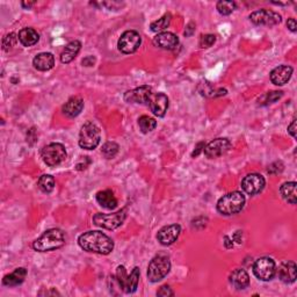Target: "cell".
Segmentation results:
<instances>
[{
	"mask_svg": "<svg viewBox=\"0 0 297 297\" xmlns=\"http://www.w3.org/2000/svg\"><path fill=\"white\" fill-rule=\"evenodd\" d=\"M16 40H19V38L16 37V35L14 33L7 34L6 36L3 38V49L5 51H8L10 49H12V48L15 46Z\"/></svg>",
	"mask_w": 297,
	"mask_h": 297,
	"instance_id": "obj_36",
	"label": "cell"
},
{
	"mask_svg": "<svg viewBox=\"0 0 297 297\" xmlns=\"http://www.w3.org/2000/svg\"><path fill=\"white\" fill-rule=\"evenodd\" d=\"M171 261L164 254L156 256L147 266V279L152 283L159 282L169 273Z\"/></svg>",
	"mask_w": 297,
	"mask_h": 297,
	"instance_id": "obj_4",
	"label": "cell"
},
{
	"mask_svg": "<svg viewBox=\"0 0 297 297\" xmlns=\"http://www.w3.org/2000/svg\"><path fill=\"white\" fill-rule=\"evenodd\" d=\"M34 68L38 71H49L55 65V57L50 52H41L33 59Z\"/></svg>",
	"mask_w": 297,
	"mask_h": 297,
	"instance_id": "obj_21",
	"label": "cell"
},
{
	"mask_svg": "<svg viewBox=\"0 0 297 297\" xmlns=\"http://www.w3.org/2000/svg\"><path fill=\"white\" fill-rule=\"evenodd\" d=\"M147 106L150 107L152 114L163 117L165 116L166 112L168 109V98L167 95H165L164 93H154L150 95L147 101Z\"/></svg>",
	"mask_w": 297,
	"mask_h": 297,
	"instance_id": "obj_13",
	"label": "cell"
},
{
	"mask_svg": "<svg viewBox=\"0 0 297 297\" xmlns=\"http://www.w3.org/2000/svg\"><path fill=\"white\" fill-rule=\"evenodd\" d=\"M230 147L231 143L228 138H216L204 146L203 152L206 157L213 159L225 155L230 150Z\"/></svg>",
	"mask_w": 297,
	"mask_h": 297,
	"instance_id": "obj_12",
	"label": "cell"
},
{
	"mask_svg": "<svg viewBox=\"0 0 297 297\" xmlns=\"http://www.w3.org/2000/svg\"><path fill=\"white\" fill-rule=\"evenodd\" d=\"M119 145H117L116 143L114 142H107L104 143L102 145L101 148V152L102 155L106 157L107 159H112L114 158V157L117 155V152H119Z\"/></svg>",
	"mask_w": 297,
	"mask_h": 297,
	"instance_id": "obj_34",
	"label": "cell"
},
{
	"mask_svg": "<svg viewBox=\"0 0 297 297\" xmlns=\"http://www.w3.org/2000/svg\"><path fill=\"white\" fill-rule=\"evenodd\" d=\"M126 217L125 209L116 211L114 214H95L93 217V222L95 225L100 226L102 229L107 230H115L123 224Z\"/></svg>",
	"mask_w": 297,
	"mask_h": 297,
	"instance_id": "obj_7",
	"label": "cell"
},
{
	"mask_svg": "<svg viewBox=\"0 0 297 297\" xmlns=\"http://www.w3.org/2000/svg\"><path fill=\"white\" fill-rule=\"evenodd\" d=\"M292 74V68L288 65H280V67L275 68L270 72V81L277 86L286 85L290 80Z\"/></svg>",
	"mask_w": 297,
	"mask_h": 297,
	"instance_id": "obj_17",
	"label": "cell"
},
{
	"mask_svg": "<svg viewBox=\"0 0 297 297\" xmlns=\"http://www.w3.org/2000/svg\"><path fill=\"white\" fill-rule=\"evenodd\" d=\"M101 132L99 126L93 122H86L81 126L79 133V146L85 150H93L100 144Z\"/></svg>",
	"mask_w": 297,
	"mask_h": 297,
	"instance_id": "obj_5",
	"label": "cell"
},
{
	"mask_svg": "<svg viewBox=\"0 0 297 297\" xmlns=\"http://www.w3.org/2000/svg\"><path fill=\"white\" fill-rule=\"evenodd\" d=\"M138 282H139V268L135 267L133 269V272L129 275V280H128V289H126V294H133L137 290L138 288Z\"/></svg>",
	"mask_w": 297,
	"mask_h": 297,
	"instance_id": "obj_32",
	"label": "cell"
},
{
	"mask_svg": "<svg viewBox=\"0 0 297 297\" xmlns=\"http://www.w3.org/2000/svg\"><path fill=\"white\" fill-rule=\"evenodd\" d=\"M81 63L84 67H93L95 64V57H93V56H87V57L82 59Z\"/></svg>",
	"mask_w": 297,
	"mask_h": 297,
	"instance_id": "obj_41",
	"label": "cell"
},
{
	"mask_svg": "<svg viewBox=\"0 0 297 297\" xmlns=\"http://www.w3.org/2000/svg\"><path fill=\"white\" fill-rule=\"evenodd\" d=\"M152 94V89L150 86L144 85L137 89L126 91L124 93V101L128 103H141L147 104L148 98Z\"/></svg>",
	"mask_w": 297,
	"mask_h": 297,
	"instance_id": "obj_14",
	"label": "cell"
},
{
	"mask_svg": "<svg viewBox=\"0 0 297 297\" xmlns=\"http://www.w3.org/2000/svg\"><path fill=\"white\" fill-rule=\"evenodd\" d=\"M245 204V196L240 192H231L218 200L217 210L222 215L231 216L242 211Z\"/></svg>",
	"mask_w": 297,
	"mask_h": 297,
	"instance_id": "obj_3",
	"label": "cell"
},
{
	"mask_svg": "<svg viewBox=\"0 0 297 297\" xmlns=\"http://www.w3.org/2000/svg\"><path fill=\"white\" fill-rule=\"evenodd\" d=\"M26 277H27V269L24 267L16 268L14 272L7 274L3 279V285L7 287H16L24 283Z\"/></svg>",
	"mask_w": 297,
	"mask_h": 297,
	"instance_id": "obj_23",
	"label": "cell"
},
{
	"mask_svg": "<svg viewBox=\"0 0 297 297\" xmlns=\"http://www.w3.org/2000/svg\"><path fill=\"white\" fill-rule=\"evenodd\" d=\"M17 38L24 47H33L40 40V35L34 28H24L19 32Z\"/></svg>",
	"mask_w": 297,
	"mask_h": 297,
	"instance_id": "obj_25",
	"label": "cell"
},
{
	"mask_svg": "<svg viewBox=\"0 0 297 297\" xmlns=\"http://www.w3.org/2000/svg\"><path fill=\"white\" fill-rule=\"evenodd\" d=\"M283 166L282 164V161H275V163H273L270 166H268V169H267V172L269 174H279V173H281L283 171Z\"/></svg>",
	"mask_w": 297,
	"mask_h": 297,
	"instance_id": "obj_38",
	"label": "cell"
},
{
	"mask_svg": "<svg viewBox=\"0 0 297 297\" xmlns=\"http://www.w3.org/2000/svg\"><path fill=\"white\" fill-rule=\"evenodd\" d=\"M217 11L222 15H230L236 10V3L235 2H226V0H222V2L217 3Z\"/></svg>",
	"mask_w": 297,
	"mask_h": 297,
	"instance_id": "obj_35",
	"label": "cell"
},
{
	"mask_svg": "<svg viewBox=\"0 0 297 297\" xmlns=\"http://www.w3.org/2000/svg\"><path fill=\"white\" fill-rule=\"evenodd\" d=\"M201 86H203V90H200L201 93L206 97H210V98H216V97H222V95L226 94V90L224 89H213V86L209 84V82H206V84H202Z\"/></svg>",
	"mask_w": 297,
	"mask_h": 297,
	"instance_id": "obj_33",
	"label": "cell"
},
{
	"mask_svg": "<svg viewBox=\"0 0 297 297\" xmlns=\"http://www.w3.org/2000/svg\"><path fill=\"white\" fill-rule=\"evenodd\" d=\"M288 133L291 135V137L296 138V120L294 119L290 123V125L288 126Z\"/></svg>",
	"mask_w": 297,
	"mask_h": 297,
	"instance_id": "obj_44",
	"label": "cell"
},
{
	"mask_svg": "<svg viewBox=\"0 0 297 297\" xmlns=\"http://www.w3.org/2000/svg\"><path fill=\"white\" fill-rule=\"evenodd\" d=\"M142 45V37L135 30H126L121 35L117 42L119 50L123 54H134Z\"/></svg>",
	"mask_w": 297,
	"mask_h": 297,
	"instance_id": "obj_9",
	"label": "cell"
},
{
	"mask_svg": "<svg viewBox=\"0 0 297 297\" xmlns=\"http://www.w3.org/2000/svg\"><path fill=\"white\" fill-rule=\"evenodd\" d=\"M67 150L63 144L60 143H50L42 148L41 151V157L42 160L45 161V164H47L50 167H54V166H58L59 164H62L63 161L67 159Z\"/></svg>",
	"mask_w": 297,
	"mask_h": 297,
	"instance_id": "obj_6",
	"label": "cell"
},
{
	"mask_svg": "<svg viewBox=\"0 0 297 297\" xmlns=\"http://www.w3.org/2000/svg\"><path fill=\"white\" fill-rule=\"evenodd\" d=\"M204 146H206V144H204L203 142L199 143L198 145H196V150L193 152V154H192V157H198L201 152L204 150Z\"/></svg>",
	"mask_w": 297,
	"mask_h": 297,
	"instance_id": "obj_43",
	"label": "cell"
},
{
	"mask_svg": "<svg viewBox=\"0 0 297 297\" xmlns=\"http://www.w3.org/2000/svg\"><path fill=\"white\" fill-rule=\"evenodd\" d=\"M65 244V236L62 230L50 229L47 230L40 238L33 244V248L37 252L55 251L62 247Z\"/></svg>",
	"mask_w": 297,
	"mask_h": 297,
	"instance_id": "obj_2",
	"label": "cell"
},
{
	"mask_svg": "<svg viewBox=\"0 0 297 297\" xmlns=\"http://www.w3.org/2000/svg\"><path fill=\"white\" fill-rule=\"evenodd\" d=\"M37 186L43 193L49 194L55 188V179L50 174H45V176H42L38 179Z\"/></svg>",
	"mask_w": 297,
	"mask_h": 297,
	"instance_id": "obj_28",
	"label": "cell"
},
{
	"mask_svg": "<svg viewBox=\"0 0 297 297\" xmlns=\"http://www.w3.org/2000/svg\"><path fill=\"white\" fill-rule=\"evenodd\" d=\"M157 295L158 296H174V291L171 289V287L165 285L163 287H160V289L157 291Z\"/></svg>",
	"mask_w": 297,
	"mask_h": 297,
	"instance_id": "obj_39",
	"label": "cell"
},
{
	"mask_svg": "<svg viewBox=\"0 0 297 297\" xmlns=\"http://www.w3.org/2000/svg\"><path fill=\"white\" fill-rule=\"evenodd\" d=\"M195 32V24L194 23H189L188 25H187V28L185 30V36H192L193 35V33Z\"/></svg>",
	"mask_w": 297,
	"mask_h": 297,
	"instance_id": "obj_42",
	"label": "cell"
},
{
	"mask_svg": "<svg viewBox=\"0 0 297 297\" xmlns=\"http://www.w3.org/2000/svg\"><path fill=\"white\" fill-rule=\"evenodd\" d=\"M275 272H277V266L272 258H259L253 265V273L261 281H270L274 278Z\"/></svg>",
	"mask_w": 297,
	"mask_h": 297,
	"instance_id": "obj_8",
	"label": "cell"
},
{
	"mask_svg": "<svg viewBox=\"0 0 297 297\" xmlns=\"http://www.w3.org/2000/svg\"><path fill=\"white\" fill-rule=\"evenodd\" d=\"M82 109H84V100L80 97H72L65 102L62 107V112L67 117L73 119V117H77L80 114Z\"/></svg>",
	"mask_w": 297,
	"mask_h": 297,
	"instance_id": "obj_18",
	"label": "cell"
},
{
	"mask_svg": "<svg viewBox=\"0 0 297 297\" xmlns=\"http://www.w3.org/2000/svg\"><path fill=\"white\" fill-rule=\"evenodd\" d=\"M216 42V36L213 34L202 35L200 38V47L201 48H210Z\"/></svg>",
	"mask_w": 297,
	"mask_h": 297,
	"instance_id": "obj_37",
	"label": "cell"
},
{
	"mask_svg": "<svg viewBox=\"0 0 297 297\" xmlns=\"http://www.w3.org/2000/svg\"><path fill=\"white\" fill-rule=\"evenodd\" d=\"M296 186L295 181H289L283 183L280 188L281 196L290 204H296Z\"/></svg>",
	"mask_w": 297,
	"mask_h": 297,
	"instance_id": "obj_26",
	"label": "cell"
},
{
	"mask_svg": "<svg viewBox=\"0 0 297 297\" xmlns=\"http://www.w3.org/2000/svg\"><path fill=\"white\" fill-rule=\"evenodd\" d=\"M224 240H225L224 244H225V247H226V248H231V247L234 246V243L231 242V239H230V237H228V236H225V237H224Z\"/></svg>",
	"mask_w": 297,
	"mask_h": 297,
	"instance_id": "obj_45",
	"label": "cell"
},
{
	"mask_svg": "<svg viewBox=\"0 0 297 297\" xmlns=\"http://www.w3.org/2000/svg\"><path fill=\"white\" fill-rule=\"evenodd\" d=\"M279 278L285 283H294L297 278V267L294 261H286L279 267Z\"/></svg>",
	"mask_w": 297,
	"mask_h": 297,
	"instance_id": "obj_19",
	"label": "cell"
},
{
	"mask_svg": "<svg viewBox=\"0 0 297 297\" xmlns=\"http://www.w3.org/2000/svg\"><path fill=\"white\" fill-rule=\"evenodd\" d=\"M265 178L258 173L248 174L242 181V188L248 195H257L261 193L265 188Z\"/></svg>",
	"mask_w": 297,
	"mask_h": 297,
	"instance_id": "obj_11",
	"label": "cell"
},
{
	"mask_svg": "<svg viewBox=\"0 0 297 297\" xmlns=\"http://www.w3.org/2000/svg\"><path fill=\"white\" fill-rule=\"evenodd\" d=\"M78 244L86 252L107 256L114 250V242L100 231H87L78 238Z\"/></svg>",
	"mask_w": 297,
	"mask_h": 297,
	"instance_id": "obj_1",
	"label": "cell"
},
{
	"mask_svg": "<svg viewBox=\"0 0 297 297\" xmlns=\"http://www.w3.org/2000/svg\"><path fill=\"white\" fill-rule=\"evenodd\" d=\"M171 21H172V15L169 14V13H166L165 15L160 17V19L154 21V23L150 25V29L155 33H159V32L163 33V30H165L168 27L169 24H171Z\"/></svg>",
	"mask_w": 297,
	"mask_h": 297,
	"instance_id": "obj_27",
	"label": "cell"
},
{
	"mask_svg": "<svg viewBox=\"0 0 297 297\" xmlns=\"http://www.w3.org/2000/svg\"><path fill=\"white\" fill-rule=\"evenodd\" d=\"M21 5H23V7H25V8H29L34 5V3H25L24 2L23 4H21Z\"/></svg>",
	"mask_w": 297,
	"mask_h": 297,
	"instance_id": "obj_46",
	"label": "cell"
},
{
	"mask_svg": "<svg viewBox=\"0 0 297 297\" xmlns=\"http://www.w3.org/2000/svg\"><path fill=\"white\" fill-rule=\"evenodd\" d=\"M287 27H288V29L290 30V32L296 33L297 25H296V20L294 19V17H290V19H288V21H287Z\"/></svg>",
	"mask_w": 297,
	"mask_h": 297,
	"instance_id": "obj_40",
	"label": "cell"
},
{
	"mask_svg": "<svg viewBox=\"0 0 297 297\" xmlns=\"http://www.w3.org/2000/svg\"><path fill=\"white\" fill-rule=\"evenodd\" d=\"M138 125H139V129H141V132L143 134H147V133H151L152 130L156 129L157 121L155 119H152V117H150V116L143 115L138 119Z\"/></svg>",
	"mask_w": 297,
	"mask_h": 297,
	"instance_id": "obj_29",
	"label": "cell"
},
{
	"mask_svg": "<svg viewBox=\"0 0 297 297\" xmlns=\"http://www.w3.org/2000/svg\"><path fill=\"white\" fill-rule=\"evenodd\" d=\"M128 280L129 275L126 274V270L124 266H119L116 269V281L122 290L126 294V289H128Z\"/></svg>",
	"mask_w": 297,
	"mask_h": 297,
	"instance_id": "obj_30",
	"label": "cell"
},
{
	"mask_svg": "<svg viewBox=\"0 0 297 297\" xmlns=\"http://www.w3.org/2000/svg\"><path fill=\"white\" fill-rule=\"evenodd\" d=\"M283 95V92L281 91H272V92H267L265 93L263 97L260 98L259 103L263 104V106H267V104L277 102L278 100H280Z\"/></svg>",
	"mask_w": 297,
	"mask_h": 297,
	"instance_id": "obj_31",
	"label": "cell"
},
{
	"mask_svg": "<svg viewBox=\"0 0 297 297\" xmlns=\"http://www.w3.org/2000/svg\"><path fill=\"white\" fill-rule=\"evenodd\" d=\"M230 283L236 289L244 290L250 285V277L245 269L237 268L230 275Z\"/></svg>",
	"mask_w": 297,
	"mask_h": 297,
	"instance_id": "obj_20",
	"label": "cell"
},
{
	"mask_svg": "<svg viewBox=\"0 0 297 297\" xmlns=\"http://www.w3.org/2000/svg\"><path fill=\"white\" fill-rule=\"evenodd\" d=\"M95 199H97V202L100 206L104 209H108V210H113L117 207V200L111 189L99 192Z\"/></svg>",
	"mask_w": 297,
	"mask_h": 297,
	"instance_id": "obj_24",
	"label": "cell"
},
{
	"mask_svg": "<svg viewBox=\"0 0 297 297\" xmlns=\"http://www.w3.org/2000/svg\"><path fill=\"white\" fill-rule=\"evenodd\" d=\"M154 45L165 50H174L179 46V38L171 32H163L154 37Z\"/></svg>",
	"mask_w": 297,
	"mask_h": 297,
	"instance_id": "obj_16",
	"label": "cell"
},
{
	"mask_svg": "<svg viewBox=\"0 0 297 297\" xmlns=\"http://www.w3.org/2000/svg\"><path fill=\"white\" fill-rule=\"evenodd\" d=\"M80 49H81V43L79 41L74 40L68 43V45L64 48L62 55H60V62H62L63 64L71 63L72 60L77 57V55L79 54Z\"/></svg>",
	"mask_w": 297,
	"mask_h": 297,
	"instance_id": "obj_22",
	"label": "cell"
},
{
	"mask_svg": "<svg viewBox=\"0 0 297 297\" xmlns=\"http://www.w3.org/2000/svg\"><path fill=\"white\" fill-rule=\"evenodd\" d=\"M181 234V226L179 224H171L166 225L164 228L159 230L158 235H157V239L161 244V245L168 246L172 245L174 242H177L179 236Z\"/></svg>",
	"mask_w": 297,
	"mask_h": 297,
	"instance_id": "obj_15",
	"label": "cell"
},
{
	"mask_svg": "<svg viewBox=\"0 0 297 297\" xmlns=\"http://www.w3.org/2000/svg\"><path fill=\"white\" fill-rule=\"evenodd\" d=\"M250 20L257 26H275L281 23L282 16L274 11L259 10L251 13Z\"/></svg>",
	"mask_w": 297,
	"mask_h": 297,
	"instance_id": "obj_10",
	"label": "cell"
}]
</instances>
